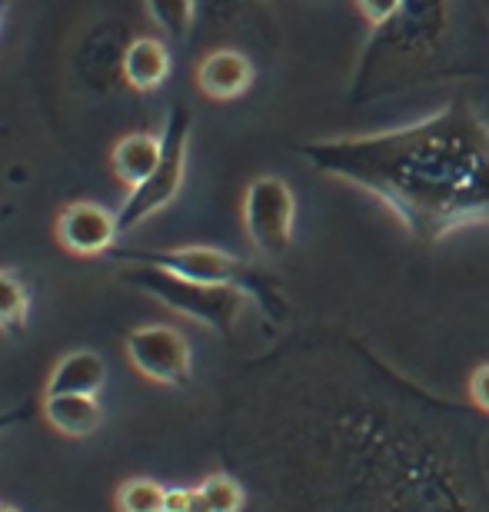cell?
I'll list each match as a JSON object with an SVG mask.
<instances>
[{"mask_svg": "<svg viewBox=\"0 0 489 512\" xmlns=\"http://www.w3.org/2000/svg\"><path fill=\"white\" fill-rule=\"evenodd\" d=\"M300 153L323 177L376 197L426 247L489 223V120L463 97L416 124L310 140Z\"/></svg>", "mask_w": 489, "mask_h": 512, "instance_id": "cell-1", "label": "cell"}, {"mask_svg": "<svg viewBox=\"0 0 489 512\" xmlns=\"http://www.w3.org/2000/svg\"><path fill=\"white\" fill-rule=\"evenodd\" d=\"M160 150H163L160 133H147V130L127 133L110 150V170H114V177L127 190H137L140 183H147V177L160 163Z\"/></svg>", "mask_w": 489, "mask_h": 512, "instance_id": "cell-12", "label": "cell"}, {"mask_svg": "<svg viewBox=\"0 0 489 512\" xmlns=\"http://www.w3.org/2000/svg\"><path fill=\"white\" fill-rule=\"evenodd\" d=\"M34 416V406H20V409H4L0 413V436L7 433V429H14L17 423H27V419Z\"/></svg>", "mask_w": 489, "mask_h": 512, "instance_id": "cell-22", "label": "cell"}, {"mask_svg": "<svg viewBox=\"0 0 489 512\" xmlns=\"http://www.w3.org/2000/svg\"><path fill=\"white\" fill-rule=\"evenodd\" d=\"M253 60L233 47L210 50L197 64V87L210 100H237L253 87Z\"/></svg>", "mask_w": 489, "mask_h": 512, "instance_id": "cell-10", "label": "cell"}, {"mask_svg": "<svg viewBox=\"0 0 489 512\" xmlns=\"http://www.w3.org/2000/svg\"><path fill=\"white\" fill-rule=\"evenodd\" d=\"M353 4H356V10H360V17L366 20V24L383 27L400 14V7L406 4V0H353Z\"/></svg>", "mask_w": 489, "mask_h": 512, "instance_id": "cell-20", "label": "cell"}, {"mask_svg": "<svg viewBox=\"0 0 489 512\" xmlns=\"http://www.w3.org/2000/svg\"><path fill=\"white\" fill-rule=\"evenodd\" d=\"M104 380H107V366H104V360H100V353L74 350V353L60 356V360L54 363L50 380H47V396H60V393L97 396Z\"/></svg>", "mask_w": 489, "mask_h": 512, "instance_id": "cell-13", "label": "cell"}, {"mask_svg": "<svg viewBox=\"0 0 489 512\" xmlns=\"http://www.w3.org/2000/svg\"><path fill=\"white\" fill-rule=\"evenodd\" d=\"M167 512H210V506L207 496L200 493V486H170Z\"/></svg>", "mask_w": 489, "mask_h": 512, "instance_id": "cell-19", "label": "cell"}, {"mask_svg": "<svg viewBox=\"0 0 489 512\" xmlns=\"http://www.w3.org/2000/svg\"><path fill=\"white\" fill-rule=\"evenodd\" d=\"M200 493L207 496V506L210 512H243V503H247V496H243V486L237 479L223 476V473H213L200 483Z\"/></svg>", "mask_w": 489, "mask_h": 512, "instance_id": "cell-18", "label": "cell"}, {"mask_svg": "<svg viewBox=\"0 0 489 512\" xmlns=\"http://www.w3.org/2000/svg\"><path fill=\"white\" fill-rule=\"evenodd\" d=\"M150 20L173 40H183L197 20V0H144Z\"/></svg>", "mask_w": 489, "mask_h": 512, "instance_id": "cell-17", "label": "cell"}, {"mask_svg": "<svg viewBox=\"0 0 489 512\" xmlns=\"http://www.w3.org/2000/svg\"><path fill=\"white\" fill-rule=\"evenodd\" d=\"M130 44V27L124 20H97L77 44L74 74L94 94H117L124 84V54Z\"/></svg>", "mask_w": 489, "mask_h": 512, "instance_id": "cell-8", "label": "cell"}, {"mask_svg": "<svg viewBox=\"0 0 489 512\" xmlns=\"http://www.w3.org/2000/svg\"><path fill=\"white\" fill-rule=\"evenodd\" d=\"M190 133H193V114L187 104H170L167 120H163L160 140V163L154 173L147 177V183H140L137 190L127 193L124 207L117 210L120 217V230H137L140 223L150 220L154 213L167 210L173 200L180 197L183 190V177H187V157H190Z\"/></svg>", "mask_w": 489, "mask_h": 512, "instance_id": "cell-5", "label": "cell"}, {"mask_svg": "<svg viewBox=\"0 0 489 512\" xmlns=\"http://www.w3.org/2000/svg\"><path fill=\"white\" fill-rule=\"evenodd\" d=\"M0 512H20V509H14V506H7V503H0Z\"/></svg>", "mask_w": 489, "mask_h": 512, "instance_id": "cell-23", "label": "cell"}, {"mask_svg": "<svg viewBox=\"0 0 489 512\" xmlns=\"http://www.w3.org/2000/svg\"><path fill=\"white\" fill-rule=\"evenodd\" d=\"M120 217L114 210L100 207L94 200H74L57 213L54 237L74 256H100L110 253L120 237Z\"/></svg>", "mask_w": 489, "mask_h": 512, "instance_id": "cell-9", "label": "cell"}, {"mask_svg": "<svg viewBox=\"0 0 489 512\" xmlns=\"http://www.w3.org/2000/svg\"><path fill=\"white\" fill-rule=\"evenodd\" d=\"M466 393H470V399L476 406L483 409V413H489V363L476 366V370L470 373V383H466Z\"/></svg>", "mask_w": 489, "mask_h": 512, "instance_id": "cell-21", "label": "cell"}, {"mask_svg": "<svg viewBox=\"0 0 489 512\" xmlns=\"http://www.w3.org/2000/svg\"><path fill=\"white\" fill-rule=\"evenodd\" d=\"M44 416L57 433L74 436V439L97 433L100 423H104V409H100L97 396H74V393L47 396Z\"/></svg>", "mask_w": 489, "mask_h": 512, "instance_id": "cell-14", "label": "cell"}, {"mask_svg": "<svg viewBox=\"0 0 489 512\" xmlns=\"http://www.w3.org/2000/svg\"><path fill=\"white\" fill-rule=\"evenodd\" d=\"M124 280L137 290L150 293L163 306H170L173 313L190 316L193 323H203L210 330L223 336L233 333L243 306H247L250 293L243 286H210V283H193L183 280L177 273L157 270L147 263H130L124 270Z\"/></svg>", "mask_w": 489, "mask_h": 512, "instance_id": "cell-3", "label": "cell"}, {"mask_svg": "<svg viewBox=\"0 0 489 512\" xmlns=\"http://www.w3.org/2000/svg\"><path fill=\"white\" fill-rule=\"evenodd\" d=\"M173 57L167 44L160 37L137 34L130 37L127 54H124V84L134 94H154L170 80Z\"/></svg>", "mask_w": 489, "mask_h": 512, "instance_id": "cell-11", "label": "cell"}, {"mask_svg": "<svg viewBox=\"0 0 489 512\" xmlns=\"http://www.w3.org/2000/svg\"><path fill=\"white\" fill-rule=\"evenodd\" d=\"M130 366L150 383L187 386L193 376V353L187 336L167 323H147L127 333L124 340Z\"/></svg>", "mask_w": 489, "mask_h": 512, "instance_id": "cell-7", "label": "cell"}, {"mask_svg": "<svg viewBox=\"0 0 489 512\" xmlns=\"http://www.w3.org/2000/svg\"><path fill=\"white\" fill-rule=\"evenodd\" d=\"M167 489L170 486L147 476L127 479L114 496L117 512H167Z\"/></svg>", "mask_w": 489, "mask_h": 512, "instance_id": "cell-16", "label": "cell"}, {"mask_svg": "<svg viewBox=\"0 0 489 512\" xmlns=\"http://www.w3.org/2000/svg\"><path fill=\"white\" fill-rule=\"evenodd\" d=\"M0 27H4V0H0Z\"/></svg>", "mask_w": 489, "mask_h": 512, "instance_id": "cell-24", "label": "cell"}, {"mask_svg": "<svg viewBox=\"0 0 489 512\" xmlns=\"http://www.w3.org/2000/svg\"><path fill=\"white\" fill-rule=\"evenodd\" d=\"M297 200L287 180L263 173L243 193V230L263 256H283L293 240Z\"/></svg>", "mask_w": 489, "mask_h": 512, "instance_id": "cell-6", "label": "cell"}, {"mask_svg": "<svg viewBox=\"0 0 489 512\" xmlns=\"http://www.w3.org/2000/svg\"><path fill=\"white\" fill-rule=\"evenodd\" d=\"M120 263H147L157 270L177 273L183 280L210 283V286H243L263 310L280 316V296L270 283L253 270L247 260L217 247H170V250H110Z\"/></svg>", "mask_w": 489, "mask_h": 512, "instance_id": "cell-4", "label": "cell"}, {"mask_svg": "<svg viewBox=\"0 0 489 512\" xmlns=\"http://www.w3.org/2000/svg\"><path fill=\"white\" fill-rule=\"evenodd\" d=\"M446 27H450V0H406L390 24L373 27V40L360 57L353 94H383L410 84L440 57Z\"/></svg>", "mask_w": 489, "mask_h": 512, "instance_id": "cell-2", "label": "cell"}, {"mask_svg": "<svg viewBox=\"0 0 489 512\" xmlns=\"http://www.w3.org/2000/svg\"><path fill=\"white\" fill-rule=\"evenodd\" d=\"M30 316V286L14 270H0V333L20 336Z\"/></svg>", "mask_w": 489, "mask_h": 512, "instance_id": "cell-15", "label": "cell"}]
</instances>
